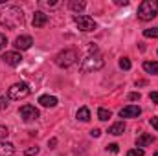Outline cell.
<instances>
[{"instance_id":"obj_1","label":"cell","mask_w":158,"mask_h":156,"mask_svg":"<svg viewBox=\"0 0 158 156\" xmlns=\"http://www.w3.org/2000/svg\"><path fill=\"white\" fill-rule=\"evenodd\" d=\"M0 24L6 26L7 30H15V28L22 26L24 24V13H22V9L17 7V6L4 7L2 13H0Z\"/></svg>"},{"instance_id":"obj_2","label":"cell","mask_w":158,"mask_h":156,"mask_svg":"<svg viewBox=\"0 0 158 156\" xmlns=\"http://www.w3.org/2000/svg\"><path fill=\"white\" fill-rule=\"evenodd\" d=\"M158 15V0H143L140 6H138V18L147 22V20H153Z\"/></svg>"},{"instance_id":"obj_3","label":"cell","mask_w":158,"mask_h":156,"mask_svg":"<svg viewBox=\"0 0 158 156\" xmlns=\"http://www.w3.org/2000/svg\"><path fill=\"white\" fill-rule=\"evenodd\" d=\"M77 59H79L77 50L66 48V50H63V51H59V53L55 55V64L61 66V68H70L72 64H76Z\"/></svg>"},{"instance_id":"obj_4","label":"cell","mask_w":158,"mask_h":156,"mask_svg":"<svg viewBox=\"0 0 158 156\" xmlns=\"http://www.w3.org/2000/svg\"><path fill=\"white\" fill-rule=\"evenodd\" d=\"M30 94H31V90H30L28 83H15L7 88V97L13 99V101H20V99L28 97Z\"/></svg>"},{"instance_id":"obj_5","label":"cell","mask_w":158,"mask_h":156,"mask_svg":"<svg viewBox=\"0 0 158 156\" xmlns=\"http://www.w3.org/2000/svg\"><path fill=\"white\" fill-rule=\"evenodd\" d=\"M103 66H105V61H103V57L96 53V55H88L86 59H83V63H81V72L88 74V72L101 70Z\"/></svg>"},{"instance_id":"obj_6","label":"cell","mask_w":158,"mask_h":156,"mask_svg":"<svg viewBox=\"0 0 158 156\" xmlns=\"http://www.w3.org/2000/svg\"><path fill=\"white\" fill-rule=\"evenodd\" d=\"M74 22L77 24V28L81 31H94L96 28H98V24L94 22V18L92 17H88V15H76L74 17Z\"/></svg>"},{"instance_id":"obj_7","label":"cell","mask_w":158,"mask_h":156,"mask_svg":"<svg viewBox=\"0 0 158 156\" xmlns=\"http://www.w3.org/2000/svg\"><path fill=\"white\" fill-rule=\"evenodd\" d=\"M40 114L39 110L33 107V105H24V107H20V117L24 119V121H33V119H37Z\"/></svg>"},{"instance_id":"obj_8","label":"cell","mask_w":158,"mask_h":156,"mask_svg":"<svg viewBox=\"0 0 158 156\" xmlns=\"http://www.w3.org/2000/svg\"><path fill=\"white\" fill-rule=\"evenodd\" d=\"M2 61L7 64V66H19L22 63V55L19 51H6L2 55Z\"/></svg>"},{"instance_id":"obj_9","label":"cell","mask_w":158,"mask_h":156,"mask_svg":"<svg viewBox=\"0 0 158 156\" xmlns=\"http://www.w3.org/2000/svg\"><path fill=\"white\" fill-rule=\"evenodd\" d=\"M31 44H33V39H31L30 35H20V37H17V39H15V48H17V50H20V51L30 50V48H31Z\"/></svg>"},{"instance_id":"obj_10","label":"cell","mask_w":158,"mask_h":156,"mask_svg":"<svg viewBox=\"0 0 158 156\" xmlns=\"http://www.w3.org/2000/svg\"><path fill=\"white\" fill-rule=\"evenodd\" d=\"M142 114V109L136 107V105H127L119 110V116L121 117H138Z\"/></svg>"},{"instance_id":"obj_11","label":"cell","mask_w":158,"mask_h":156,"mask_svg":"<svg viewBox=\"0 0 158 156\" xmlns=\"http://www.w3.org/2000/svg\"><path fill=\"white\" fill-rule=\"evenodd\" d=\"M46 22H48V15L42 13V11H35V15H33V28H42V26H46Z\"/></svg>"},{"instance_id":"obj_12","label":"cell","mask_w":158,"mask_h":156,"mask_svg":"<svg viewBox=\"0 0 158 156\" xmlns=\"http://www.w3.org/2000/svg\"><path fill=\"white\" fill-rule=\"evenodd\" d=\"M39 103L42 107H46V109H53V107H57V97H53V96H40Z\"/></svg>"},{"instance_id":"obj_13","label":"cell","mask_w":158,"mask_h":156,"mask_svg":"<svg viewBox=\"0 0 158 156\" xmlns=\"http://www.w3.org/2000/svg\"><path fill=\"white\" fill-rule=\"evenodd\" d=\"M153 142H155L153 134H142V136L136 140V147H138V149H142V147H147V145H151Z\"/></svg>"},{"instance_id":"obj_14","label":"cell","mask_w":158,"mask_h":156,"mask_svg":"<svg viewBox=\"0 0 158 156\" xmlns=\"http://www.w3.org/2000/svg\"><path fill=\"white\" fill-rule=\"evenodd\" d=\"M15 145L9 142H0V156H13Z\"/></svg>"},{"instance_id":"obj_15","label":"cell","mask_w":158,"mask_h":156,"mask_svg":"<svg viewBox=\"0 0 158 156\" xmlns=\"http://www.w3.org/2000/svg\"><path fill=\"white\" fill-rule=\"evenodd\" d=\"M107 132L112 134V136H119V134H123V132H125V123H123V121H118V123L110 125Z\"/></svg>"},{"instance_id":"obj_16","label":"cell","mask_w":158,"mask_h":156,"mask_svg":"<svg viewBox=\"0 0 158 156\" xmlns=\"http://www.w3.org/2000/svg\"><path fill=\"white\" fill-rule=\"evenodd\" d=\"M142 66H143V70H145L147 74H155V76L158 74V63L156 61H145Z\"/></svg>"},{"instance_id":"obj_17","label":"cell","mask_w":158,"mask_h":156,"mask_svg":"<svg viewBox=\"0 0 158 156\" xmlns=\"http://www.w3.org/2000/svg\"><path fill=\"white\" fill-rule=\"evenodd\" d=\"M68 7H70L72 11H77V13H81V11L86 7V4H85L83 0H72V2L68 4Z\"/></svg>"},{"instance_id":"obj_18","label":"cell","mask_w":158,"mask_h":156,"mask_svg":"<svg viewBox=\"0 0 158 156\" xmlns=\"http://www.w3.org/2000/svg\"><path fill=\"white\" fill-rule=\"evenodd\" d=\"M77 119L79 121H88V119H90V110H88L86 107H81L77 110Z\"/></svg>"},{"instance_id":"obj_19","label":"cell","mask_w":158,"mask_h":156,"mask_svg":"<svg viewBox=\"0 0 158 156\" xmlns=\"http://www.w3.org/2000/svg\"><path fill=\"white\" fill-rule=\"evenodd\" d=\"M98 117H99V119H101V121H109V119H110V117H112V112H110V110H107V109H103V107H101V109H99V110H98Z\"/></svg>"},{"instance_id":"obj_20","label":"cell","mask_w":158,"mask_h":156,"mask_svg":"<svg viewBox=\"0 0 158 156\" xmlns=\"http://www.w3.org/2000/svg\"><path fill=\"white\" fill-rule=\"evenodd\" d=\"M143 37H147V39H158V26L156 28L143 30Z\"/></svg>"},{"instance_id":"obj_21","label":"cell","mask_w":158,"mask_h":156,"mask_svg":"<svg viewBox=\"0 0 158 156\" xmlns=\"http://www.w3.org/2000/svg\"><path fill=\"white\" fill-rule=\"evenodd\" d=\"M131 66H132V64H131V61H129L127 57L119 59V68H121V70H131Z\"/></svg>"},{"instance_id":"obj_22","label":"cell","mask_w":158,"mask_h":156,"mask_svg":"<svg viewBox=\"0 0 158 156\" xmlns=\"http://www.w3.org/2000/svg\"><path fill=\"white\" fill-rule=\"evenodd\" d=\"M143 154H145L143 149H138V147H136V149H131V151L127 153V156H143Z\"/></svg>"},{"instance_id":"obj_23","label":"cell","mask_w":158,"mask_h":156,"mask_svg":"<svg viewBox=\"0 0 158 156\" xmlns=\"http://www.w3.org/2000/svg\"><path fill=\"white\" fill-rule=\"evenodd\" d=\"M7 134H9L7 127H6V125H0V140H6V138H7Z\"/></svg>"},{"instance_id":"obj_24","label":"cell","mask_w":158,"mask_h":156,"mask_svg":"<svg viewBox=\"0 0 158 156\" xmlns=\"http://www.w3.org/2000/svg\"><path fill=\"white\" fill-rule=\"evenodd\" d=\"M107 151H109V153H112V154H118L119 147L116 145V143H110V145H107Z\"/></svg>"},{"instance_id":"obj_25","label":"cell","mask_w":158,"mask_h":156,"mask_svg":"<svg viewBox=\"0 0 158 156\" xmlns=\"http://www.w3.org/2000/svg\"><path fill=\"white\" fill-rule=\"evenodd\" d=\"M24 154H26V156L39 154V147H30V149H26V151H24Z\"/></svg>"},{"instance_id":"obj_26","label":"cell","mask_w":158,"mask_h":156,"mask_svg":"<svg viewBox=\"0 0 158 156\" xmlns=\"http://www.w3.org/2000/svg\"><path fill=\"white\" fill-rule=\"evenodd\" d=\"M129 99H131V101H140V99H142V94H140V92H131V94H129Z\"/></svg>"},{"instance_id":"obj_27","label":"cell","mask_w":158,"mask_h":156,"mask_svg":"<svg viewBox=\"0 0 158 156\" xmlns=\"http://www.w3.org/2000/svg\"><path fill=\"white\" fill-rule=\"evenodd\" d=\"M40 6H44V7H57L59 2H40Z\"/></svg>"},{"instance_id":"obj_28","label":"cell","mask_w":158,"mask_h":156,"mask_svg":"<svg viewBox=\"0 0 158 156\" xmlns=\"http://www.w3.org/2000/svg\"><path fill=\"white\" fill-rule=\"evenodd\" d=\"M90 136H92V138H99V136H101V130H99V129H92V130H90Z\"/></svg>"},{"instance_id":"obj_29","label":"cell","mask_w":158,"mask_h":156,"mask_svg":"<svg viewBox=\"0 0 158 156\" xmlns=\"http://www.w3.org/2000/svg\"><path fill=\"white\" fill-rule=\"evenodd\" d=\"M149 99H151L153 103H156V105H158V92H151V94H149Z\"/></svg>"},{"instance_id":"obj_30","label":"cell","mask_w":158,"mask_h":156,"mask_svg":"<svg viewBox=\"0 0 158 156\" xmlns=\"http://www.w3.org/2000/svg\"><path fill=\"white\" fill-rule=\"evenodd\" d=\"M6 44H7V39H6V35H4V33H0V50H2Z\"/></svg>"},{"instance_id":"obj_31","label":"cell","mask_w":158,"mask_h":156,"mask_svg":"<svg viewBox=\"0 0 158 156\" xmlns=\"http://www.w3.org/2000/svg\"><path fill=\"white\" fill-rule=\"evenodd\" d=\"M149 123H151V125L158 130V117H151V121H149Z\"/></svg>"},{"instance_id":"obj_32","label":"cell","mask_w":158,"mask_h":156,"mask_svg":"<svg viewBox=\"0 0 158 156\" xmlns=\"http://www.w3.org/2000/svg\"><path fill=\"white\" fill-rule=\"evenodd\" d=\"M48 145H50V147H52V149H53V147H55V145H57V138H52V140H50V142H48Z\"/></svg>"},{"instance_id":"obj_33","label":"cell","mask_w":158,"mask_h":156,"mask_svg":"<svg viewBox=\"0 0 158 156\" xmlns=\"http://www.w3.org/2000/svg\"><path fill=\"white\" fill-rule=\"evenodd\" d=\"M116 4H118V6H127L129 2H127V0H116Z\"/></svg>"},{"instance_id":"obj_34","label":"cell","mask_w":158,"mask_h":156,"mask_svg":"<svg viewBox=\"0 0 158 156\" xmlns=\"http://www.w3.org/2000/svg\"><path fill=\"white\" fill-rule=\"evenodd\" d=\"M4 107H7V103H4V99H0V109H4Z\"/></svg>"},{"instance_id":"obj_35","label":"cell","mask_w":158,"mask_h":156,"mask_svg":"<svg viewBox=\"0 0 158 156\" xmlns=\"http://www.w3.org/2000/svg\"><path fill=\"white\" fill-rule=\"evenodd\" d=\"M153 156H158V153H155V154H153Z\"/></svg>"}]
</instances>
